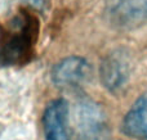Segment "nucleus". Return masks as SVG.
<instances>
[{
	"label": "nucleus",
	"instance_id": "6",
	"mask_svg": "<svg viewBox=\"0 0 147 140\" xmlns=\"http://www.w3.org/2000/svg\"><path fill=\"white\" fill-rule=\"evenodd\" d=\"M41 122L44 140H70L69 104L65 99L51 100L44 109Z\"/></svg>",
	"mask_w": 147,
	"mask_h": 140
},
{
	"label": "nucleus",
	"instance_id": "2",
	"mask_svg": "<svg viewBox=\"0 0 147 140\" xmlns=\"http://www.w3.org/2000/svg\"><path fill=\"white\" fill-rule=\"evenodd\" d=\"M79 140H109L110 125L102 107L89 98H81L75 107Z\"/></svg>",
	"mask_w": 147,
	"mask_h": 140
},
{
	"label": "nucleus",
	"instance_id": "3",
	"mask_svg": "<svg viewBox=\"0 0 147 140\" xmlns=\"http://www.w3.org/2000/svg\"><path fill=\"white\" fill-rule=\"evenodd\" d=\"M132 75V61L125 49H114L103 57L99 66V79L111 94H121L127 89Z\"/></svg>",
	"mask_w": 147,
	"mask_h": 140
},
{
	"label": "nucleus",
	"instance_id": "1",
	"mask_svg": "<svg viewBox=\"0 0 147 140\" xmlns=\"http://www.w3.org/2000/svg\"><path fill=\"white\" fill-rule=\"evenodd\" d=\"M40 33V21L31 10L20 8L0 22V67H21L34 59Z\"/></svg>",
	"mask_w": 147,
	"mask_h": 140
},
{
	"label": "nucleus",
	"instance_id": "7",
	"mask_svg": "<svg viewBox=\"0 0 147 140\" xmlns=\"http://www.w3.org/2000/svg\"><path fill=\"white\" fill-rule=\"evenodd\" d=\"M121 130L127 136L147 140V94L134 102L121 123Z\"/></svg>",
	"mask_w": 147,
	"mask_h": 140
},
{
	"label": "nucleus",
	"instance_id": "5",
	"mask_svg": "<svg viewBox=\"0 0 147 140\" xmlns=\"http://www.w3.org/2000/svg\"><path fill=\"white\" fill-rule=\"evenodd\" d=\"M92 66L84 57L70 55L58 61L51 71V80L59 89H78L89 80Z\"/></svg>",
	"mask_w": 147,
	"mask_h": 140
},
{
	"label": "nucleus",
	"instance_id": "4",
	"mask_svg": "<svg viewBox=\"0 0 147 140\" xmlns=\"http://www.w3.org/2000/svg\"><path fill=\"white\" fill-rule=\"evenodd\" d=\"M105 17L117 31H133L147 22V0H106Z\"/></svg>",
	"mask_w": 147,
	"mask_h": 140
}]
</instances>
